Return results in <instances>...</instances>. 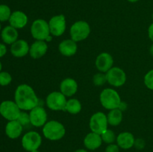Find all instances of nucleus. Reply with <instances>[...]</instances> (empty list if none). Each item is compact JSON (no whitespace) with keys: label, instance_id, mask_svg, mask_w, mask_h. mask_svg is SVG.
<instances>
[{"label":"nucleus","instance_id":"nucleus-32","mask_svg":"<svg viewBox=\"0 0 153 152\" xmlns=\"http://www.w3.org/2000/svg\"><path fill=\"white\" fill-rule=\"evenodd\" d=\"M134 147L136 148L138 150H141V149L144 148L145 147V142L144 140L142 139H135V142H134Z\"/></svg>","mask_w":153,"mask_h":152},{"label":"nucleus","instance_id":"nucleus-4","mask_svg":"<svg viewBox=\"0 0 153 152\" xmlns=\"http://www.w3.org/2000/svg\"><path fill=\"white\" fill-rule=\"evenodd\" d=\"M70 33L72 40L77 43L88 38L91 33V27L85 21H77L73 24Z\"/></svg>","mask_w":153,"mask_h":152},{"label":"nucleus","instance_id":"nucleus-19","mask_svg":"<svg viewBox=\"0 0 153 152\" xmlns=\"http://www.w3.org/2000/svg\"><path fill=\"white\" fill-rule=\"evenodd\" d=\"M102 144L101 135L96 133L91 132L85 136L84 139V145L85 148L90 151L98 149Z\"/></svg>","mask_w":153,"mask_h":152},{"label":"nucleus","instance_id":"nucleus-39","mask_svg":"<svg viewBox=\"0 0 153 152\" xmlns=\"http://www.w3.org/2000/svg\"><path fill=\"white\" fill-rule=\"evenodd\" d=\"M1 70H2V64H1V61H0V72H1Z\"/></svg>","mask_w":153,"mask_h":152},{"label":"nucleus","instance_id":"nucleus-14","mask_svg":"<svg viewBox=\"0 0 153 152\" xmlns=\"http://www.w3.org/2000/svg\"><path fill=\"white\" fill-rule=\"evenodd\" d=\"M10 46V53L15 58H23L29 53L30 46L24 40H17Z\"/></svg>","mask_w":153,"mask_h":152},{"label":"nucleus","instance_id":"nucleus-17","mask_svg":"<svg viewBox=\"0 0 153 152\" xmlns=\"http://www.w3.org/2000/svg\"><path fill=\"white\" fill-rule=\"evenodd\" d=\"M23 130V126L17 120L8 121L5 126V134L8 138L11 139L19 138Z\"/></svg>","mask_w":153,"mask_h":152},{"label":"nucleus","instance_id":"nucleus-5","mask_svg":"<svg viewBox=\"0 0 153 152\" xmlns=\"http://www.w3.org/2000/svg\"><path fill=\"white\" fill-rule=\"evenodd\" d=\"M31 34L36 40H46L51 35L49 22L42 19L34 20L31 26Z\"/></svg>","mask_w":153,"mask_h":152},{"label":"nucleus","instance_id":"nucleus-33","mask_svg":"<svg viewBox=\"0 0 153 152\" xmlns=\"http://www.w3.org/2000/svg\"><path fill=\"white\" fill-rule=\"evenodd\" d=\"M7 53V47L4 43H0V58L4 57Z\"/></svg>","mask_w":153,"mask_h":152},{"label":"nucleus","instance_id":"nucleus-21","mask_svg":"<svg viewBox=\"0 0 153 152\" xmlns=\"http://www.w3.org/2000/svg\"><path fill=\"white\" fill-rule=\"evenodd\" d=\"M1 38L3 43L7 45H12L18 40L17 29L13 28L11 25H7L1 29Z\"/></svg>","mask_w":153,"mask_h":152},{"label":"nucleus","instance_id":"nucleus-20","mask_svg":"<svg viewBox=\"0 0 153 152\" xmlns=\"http://www.w3.org/2000/svg\"><path fill=\"white\" fill-rule=\"evenodd\" d=\"M116 142L120 148L128 150L134 146L135 139L131 133L123 132L117 137Z\"/></svg>","mask_w":153,"mask_h":152},{"label":"nucleus","instance_id":"nucleus-15","mask_svg":"<svg viewBox=\"0 0 153 152\" xmlns=\"http://www.w3.org/2000/svg\"><path fill=\"white\" fill-rule=\"evenodd\" d=\"M48 50L47 43L43 40H36L31 44L29 55L33 59H39L44 56Z\"/></svg>","mask_w":153,"mask_h":152},{"label":"nucleus","instance_id":"nucleus-28","mask_svg":"<svg viewBox=\"0 0 153 152\" xmlns=\"http://www.w3.org/2000/svg\"><path fill=\"white\" fill-rule=\"evenodd\" d=\"M93 82L96 86H102L107 82L106 75L103 72L97 73V74L94 75V77H93Z\"/></svg>","mask_w":153,"mask_h":152},{"label":"nucleus","instance_id":"nucleus-2","mask_svg":"<svg viewBox=\"0 0 153 152\" xmlns=\"http://www.w3.org/2000/svg\"><path fill=\"white\" fill-rule=\"evenodd\" d=\"M66 129L64 125L58 121H49L43 126V134L47 139L58 141L65 136Z\"/></svg>","mask_w":153,"mask_h":152},{"label":"nucleus","instance_id":"nucleus-9","mask_svg":"<svg viewBox=\"0 0 153 152\" xmlns=\"http://www.w3.org/2000/svg\"><path fill=\"white\" fill-rule=\"evenodd\" d=\"M108 122L107 116L102 112L94 113L90 119L89 126L91 132L96 133L100 135L108 129Z\"/></svg>","mask_w":153,"mask_h":152},{"label":"nucleus","instance_id":"nucleus-37","mask_svg":"<svg viewBox=\"0 0 153 152\" xmlns=\"http://www.w3.org/2000/svg\"><path fill=\"white\" fill-rule=\"evenodd\" d=\"M74 152H88V151L87 150H85V149L81 148V149H77V150L75 151Z\"/></svg>","mask_w":153,"mask_h":152},{"label":"nucleus","instance_id":"nucleus-29","mask_svg":"<svg viewBox=\"0 0 153 152\" xmlns=\"http://www.w3.org/2000/svg\"><path fill=\"white\" fill-rule=\"evenodd\" d=\"M22 126H26V125L31 124V120H30V116L29 113H28L25 111H21L20 114H19V117L16 119Z\"/></svg>","mask_w":153,"mask_h":152},{"label":"nucleus","instance_id":"nucleus-1","mask_svg":"<svg viewBox=\"0 0 153 152\" xmlns=\"http://www.w3.org/2000/svg\"><path fill=\"white\" fill-rule=\"evenodd\" d=\"M14 101L21 110L28 111L39 105V99L35 92L28 84H20L14 92Z\"/></svg>","mask_w":153,"mask_h":152},{"label":"nucleus","instance_id":"nucleus-23","mask_svg":"<svg viewBox=\"0 0 153 152\" xmlns=\"http://www.w3.org/2000/svg\"><path fill=\"white\" fill-rule=\"evenodd\" d=\"M108 122L111 126H117L123 120V112L119 109L110 110L107 116Z\"/></svg>","mask_w":153,"mask_h":152},{"label":"nucleus","instance_id":"nucleus-7","mask_svg":"<svg viewBox=\"0 0 153 152\" xmlns=\"http://www.w3.org/2000/svg\"><path fill=\"white\" fill-rule=\"evenodd\" d=\"M67 100L66 96L61 92H52L46 97V105L50 110L55 111H66V104Z\"/></svg>","mask_w":153,"mask_h":152},{"label":"nucleus","instance_id":"nucleus-38","mask_svg":"<svg viewBox=\"0 0 153 152\" xmlns=\"http://www.w3.org/2000/svg\"><path fill=\"white\" fill-rule=\"evenodd\" d=\"M127 1H130V2H137V1H138L139 0H127Z\"/></svg>","mask_w":153,"mask_h":152},{"label":"nucleus","instance_id":"nucleus-12","mask_svg":"<svg viewBox=\"0 0 153 152\" xmlns=\"http://www.w3.org/2000/svg\"><path fill=\"white\" fill-rule=\"evenodd\" d=\"M29 116L31 125L37 128L43 126L47 122V113L41 106L38 105L30 110Z\"/></svg>","mask_w":153,"mask_h":152},{"label":"nucleus","instance_id":"nucleus-41","mask_svg":"<svg viewBox=\"0 0 153 152\" xmlns=\"http://www.w3.org/2000/svg\"><path fill=\"white\" fill-rule=\"evenodd\" d=\"M1 31V22H0V33Z\"/></svg>","mask_w":153,"mask_h":152},{"label":"nucleus","instance_id":"nucleus-31","mask_svg":"<svg viewBox=\"0 0 153 152\" xmlns=\"http://www.w3.org/2000/svg\"><path fill=\"white\" fill-rule=\"evenodd\" d=\"M105 152H120V147L117 144H109L107 147L105 148Z\"/></svg>","mask_w":153,"mask_h":152},{"label":"nucleus","instance_id":"nucleus-30","mask_svg":"<svg viewBox=\"0 0 153 152\" xmlns=\"http://www.w3.org/2000/svg\"><path fill=\"white\" fill-rule=\"evenodd\" d=\"M144 84L148 89L153 90V69L148 72L144 76Z\"/></svg>","mask_w":153,"mask_h":152},{"label":"nucleus","instance_id":"nucleus-11","mask_svg":"<svg viewBox=\"0 0 153 152\" xmlns=\"http://www.w3.org/2000/svg\"><path fill=\"white\" fill-rule=\"evenodd\" d=\"M49 26L52 35L60 37L65 32L67 27L65 16L63 14L52 16L49 21Z\"/></svg>","mask_w":153,"mask_h":152},{"label":"nucleus","instance_id":"nucleus-24","mask_svg":"<svg viewBox=\"0 0 153 152\" xmlns=\"http://www.w3.org/2000/svg\"><path fill=\"white\" fill-rule=\"evenodd\" d=\"M82 110V104L76 98L67 100L66 104V111L70 114H78Z\"/></svg>","mask_w":153,"mask_h":152},{"label":"nucleus","instance_id":"nucleus-26","mask_svg":"<svg viewBox=\"0 0 153 152\" xmlns=\"http://www.w3.org/2000/svg\"><path fill=\"white\" fill-rule=\"evenodd\" d=\"M10 8L6 4H0V22L9 21L11 16Z\"/></svg>","mask_w":153,"mask_h":152},{"label":"nucleus","instance_id":"nucleus-40","mask_svg":"<svg viewBox=\"0 0 153 152\" xmlns=\"http://www.w3.org/2000/svg\"><path fill=\"white\" fill-rule=\"evenodd\" d=\"M31 152H40V151H39L38 150H35V151H31Z\"/></svg>","mask_w":153,"mask_h":152},{"label":"nucleus","instance_id":"nucleus-35","mask_svg":"<svg viewBox=\"0 0 153 152\" xmlns=\"http://www.w3.org/2000/svg\"><path fill=\"white\" fill-rule=\"evenodd\" d=\"M118 109H119V110H120L122 112L124 111V110H126L127 109V104H126V103H124L123 101H121V103H120V104Z\"/></svg>","mask_w":153,"mask_h":152},{"label":"nucleus","instance_id":"nucleus-16","mask_svg":"<svg viewBox=\"0 0 153 152\" xmlns=\"http://www.w3.org/2000/svg\"><path fill=\"white\" fill-rule=\"evenodd\" d=\"M8 22L10 25L13 26V28L16 29H21L23 28L28 23V16L22 11L16 10L12 12Z\"/></svg>","mask_w":153,"mask_h":152},{"label":"nucleus","instance_id":"nucleus-18","mask_svg":"<svg viewBox=\"0 0 153 152\" xmlns=\"http://www.w3.org/2000/svg\"><path fill=\"white\" fill-rule=\"evenodd\" d=\"M60 89L66 97H71L77 92L78 83L74 79L67 77L61 81Z\"/></svg>","mask_w":153,"mask_h":152},{"label":"nucleus","instance_id":"nucleus-8","mask_svg":"<svg viewBox=\"0 0 153 152\" xmlns=\"http://www.w3.org/2000/svg\"><path fill=\"white\" fill-rule=\"evenodd\" d=\"M21 143L22 148L28 152L38 150L42 144V137L36 131H29L24 134Z\"/></svg>","mask_w":153,"mask_h":152},{"label":"nucleus","instance_id":"nucleus-36","mask_svg":"<svg viewBox=\"0 0 153 152\" xmlns=\"http://www.w3.org/2000/svg\"><path fill=\"white\" fill-rule=\"evenodd\" d=\"M149 53H150V55L153 57V43L151 45L150 48H149Z\"/></svg>","mask_w":153,"mask_h":152},{"label":"nucleus","instance_id":"nucleus-27","mask_svg":"<svg viewBox=\"0 0 153 152\" xmlns=\"http://www.w3.org/2000/svg\"><path fill=\"white\" fill-rule=\"evenodd\" d=\"M12 81V76L7 72H0V86H5L10 84Z\"/></svg>","mask_w":153,"mask_h":152},{"label":"nucleus","instance_id":"nucleus-25","mask_svg":"<svg viewBox=\"0 0 153 152\" xmlns=\"http://www.w3.org/2000/svg\"><path fill=\"white\" fill-rule=\"evenodd\" d=\"M102 139V142H104L106 144H112V143L114 142L117 139L116 135H115L114 132L111 130L107 129L105 131L102 133L101 134Z\"/></svg>","mask_w":153,"mask_h":152},{"label":"nucleus","instance_id":"nucleus-13","mask_svg":"<svg viewBox=\"0 0 153 152\" xmlns=\"http://www.w3.org/2000/svg\"><path fill=\"white\" fill-rule=\"evenodd\" d=\"M113 57L107 52H102L97 56L95 61V65L100 72H107L113 67Z\"/></svg>","mask_w":153,"mask_h":152},{"label":"nucleus","instance_id":"nucleus-34","mask_svg":"<svg viewBox=\"0 0 153 152\" xmlns=\"http://www.w3.org/2000/svg\"><path fill=\"white\" fill-rule=\"evenodd\" d=\"M148 35H149V39L153 43V23L149 25V28H148Z\"/></svg>","mask_w":153,"mask_h":152},{"label":"nucleus","instance_id":"nucleus-6","mask_svg":"<svg viewBox=\"0 0 153 152\" xmlns=\"http://www.w3.org/2000/svg\"><path fill=\"white\" fill-rule=\"evenodd\" d=\"M20 113V108L14 101L6 100L0 104V115L6 120H16Z\"/></svg>","mask_w":153,"mask_h":152},{"label":"nucleus","instance_id":"nucleus-42","mask_svg":"<svg viewBox=\"0 0 153 152\" xmlns=\"http://www.w3.org/2000/svg\"><path fill=\"white\" fill-rule=\"evenodd\" d=\"M152 19H153V13H152Z\"/></svg>","mask_w":153,"mask_h":152},{"label":"nucleus","instance_id":"nucleus-3","mask_svg":"<svg viewBox=\"0 0 153 152\" xmlns=\"http://www.w3.org/2000/svg\"><path fill=\"white\" fill-rule=\"evenodd\" d=\"M100 100L102 107L109 110L117 109L122 101L119 93L115 89L111 88H107L102 91Z\"/></svg>","mask_w":153,"mask_h":152},{"label":"nucleus","instance_id":"nucleus-22","mask_svg":"<svg viewBox=\"0 0 153 152\" xmlns=\"http://www.w3.org/2000/svg\"><path fill=\"white\" fill-rule=\"evenodd\" d=\"M58 49L61 54L66 57H71L77 52V44L76 42L72 39L64 40L60 43Z\"/></svg>","mask_w":153,"mask_h":152},{"label":"nucleus","instance_id":"nucleus-10","mask_svg":"<svg viewBox=\"0 0 153 152\" xmlns=\"http://www.w3.org/2000/svg\"><path fill=\"white\" fill-rule=\"evenodd\" d=\"M105 75L108 83L115 87L123 86L126 81V74L119 67H112Z\"/></svg>","mask_w":153,"mask_h":152}]
</instances>
